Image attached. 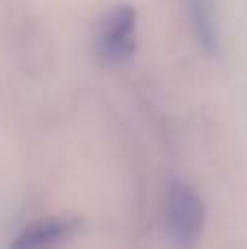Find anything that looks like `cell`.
I'll return each mask as SVG.
<instances>
[{
	"mask_svg": "<svg viewBox=\"0 0 247 249\" xmlns=\"http://www.w3.org/2000/svg\"><path fill=\"white\" fill-rule=\"evenodd\" d=\"M74 228L72 221H39V223L31 225L22 232L20 238H16L13 245L16 247H39V245H51L57 243L59 238H64L66 234H70V230Z\"/></svg>",
	"mask_w": 247,
	"mask_h": 249,
	"instance_id": "3",
	"label": "cell"
},
{
	"mask_svg": "<svg viewBox=\"0 0 247 249\" xmlns=\"http://www.w3.org/2000/svg\"><path fill=\"white\" fill-rule=\"evenodd\" d=\"M206 210L199 195L186 184H173L166 197V223L179 245H195L204 230Z\"/></svg>",
	"mask_w": 247,
	"mask_h": 249,
	"instance_id": "2",
	"label": "cell"
},
{
	"mask_svg": "<svg viewBox=\"0 0 247 249\" xmlns=\"http://www.w3.org/2000/svg\"><path fill=\"white\" fill-rule=\"evenodd\" d=\"M136 51V13L131 7L114 9L96 35V57L105 66H121Z\"/></svg>",
	"mask_w": 247,
	"mask_h": 249,
	"instance_id": "1",
	"label": "cell"
},
{
	"mask_svg": "<svg viewBox=\"0 0 247 249\" xmlns=\"http://www.w3.org/2000/svg\"><path fill=\"white\" fill-rule=\"evenodd\" d=\"M191 20L195 26L199 42L204 44L208 51L217 48V29H214V18H212V7L208 0H191Z\"/></svg>",
	"mask_w": 247,
	"mask_h": 249,
	"instance_id": "4",
	"label": "cell"
}]
</instances>
